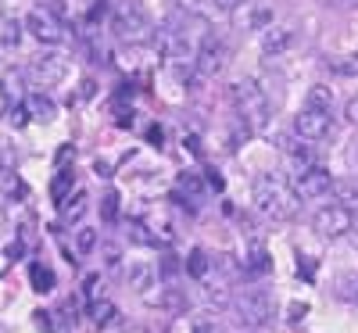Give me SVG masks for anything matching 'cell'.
I'll use <instances>...</instances> for the list:
<instances>
[{
	"label": "cell",
	"instance_id": "d4e9b609",
	"mask_svg": "<svg viewBox=\"0 0 358 333\" xmlns=\"http://www.w3.org/2000/svg\"><path fill=\"white\" fill-rule=\"evenodd\" d=\"M90 312H94V323H97V326H111L115 316H118V309L111 305V301H94V305H90Z\"/></svg>",
	"mask_w": 358,
	"mask_h": 333
},
{
	"label": "cell",
	"instance_id": "44dd1931",
	"mask_svg": "<svg viewBox=\"0 0 358 333\" xmlns=\"http://www.w3.org/2000/svg\"><path fill=\"white\" fill-rule=\"evenodd\" d=\"M29 280H33V290H40V294H47V290H54V272L47 269V265H29Z\"/></svg>",
	"mask_w": 358,
	"mask_h": 333
},
{
	"label": "cell",
	"instance_id": "ffe728a7",
	"mask_svg": "<svg viewBox=\"0 0 358 333\" xmlns=\"http://www.w3.org/2000/svg\"><path fill=\"white\" fill-rule=\"evenodd\" d=\"M334 194L344 208H358V179H334Z\"/></svg>",
	"mask_w": 358,
	"mask_h": 333
},
{
	"label": "cell",
	"instance_id": "9c48e42d",
	"mask_svg": "<svg viewBox=\"0 0 358 333\" xmlns=\"http://www.w3.org/2000/svg\"><path fill=\"white\" fill-rule=\"evenodd\" d=\"M29 76L36 79V86H57L65 76H69V57L65 54H36L33 62H29Z\"/></svg>",
	"mask_w": 358,
	"mask_h": 333
},
{
	"label": "cell",
	"instance_id": "74e56055",
	"mask_svg": "<svg viewBox=\"0 0 358 333\" xmlns=\"http://www.w3.org/2000/svg\"><path fill=\"white\" fill-rule=\"evenodd\" d=\"M162 136H165V133H162L158 126H151V129H147V140H151L155 147H162Z\"/></svg>",
	"mask_w": 358,
	"mask_h": 333
},
{
	"label": "cell",
	"instance_id": "8992f818",
	"mask_svg": "<svg viewBox=\"0 0 358 333\" xmlns=\"http://www.w3.org/2000/svg\"><path fill=\"white\" fill-rule=\"evenodd\" d=\"M351 226H355V211L344 208V204H326L312 215V229L326 240H337V236L351 233Z\"/></svg>",
	"mask_w": 358,
	"mask_h": 333
},
{
	"label": "cell",
	"instance_id": "1f68e13d",
	"mask_svg": "<svg viewBox=\"0 0 358 333\" xmlns=\"http://www.w3.org/2000/svg\"><path fill=\"white\" fill-rule=\"evenodd\" d=\"M101 255H104V265H118V262H122V251H118L115 244H101Z\"/></svg>",
	"mask_w": 358,
	"mask_h": 333
},
{
	"label": "cell",
	"instance_id": "8fae6325",
	"mask_svg": "<svg viewBox=\"0 0 358 333\" xmlns=\"http://www.w3.org/2000/svg\"><path fill=\"white\" fill-rule=\"evenodd\" d=\"M290 43H294V29L290 25H268L265 36H262V54L280 57L283 50H290Z\"/></svg>",
	"mask_w": 358,
	"mask_h": 333
},
{
	"label": "cell",
	"instance_id": "ab89813d",
	"mask_svg": "<svg viewBox=\"0 0 358 333\" xmlns=\"http://www.w3.org/2000/svg\"><path fill=\"white\" fill-rule=\"evenodd\" d=\"M194 333H212V326H208V323H197V330Z\"/></svg>",
	"mask_w": 358,
	"mask_h": 333
},
{
	"label": "cell",
	"instance_id": "f1b7e54d",
	"mask_svg": "<svg viewBox=\"0 0 358 333\" xmlns=\"http://www.w3.org/2000/svg\"><path fill=\"white\" fill-rule=\"evenodd\" d=\"M101 215H104V222H115L118 219V194L115 190H108L101 197Z\"/></svg>",
	"mask_w": 358,
	"mask_h": 333
},
{
	"label": "cell",
	"instance_id": "7c38bea8",
	"mask_svg": "<svg viewBox=\"0 0 358 333\" xmlns=\"http://www.w3.org/2000/svg\"><path fill=\"white\" fill-rule=\"evenodd\" d=\"M0 90H4V97H8L11 108H15V104H25V97H29L25 76H22L18 69H4V72H0Z\"/></svg>",
	"mask_w": 358,
	"mask_h": 333
},
{
	"label": "cell",
	"instance_id": "30bf717a",
	"mask_svg": "<svg viewBox=\"0 0 358 333\" xmlns=\"http://www.w3.org/2000/svg\"><path fill=\"white\" fill-rule=\"evenodd\" d=\"M294 133L308 140V143H319L334 133V122H330V111H315V108H301L294 115Z\"/></svg>",
	"mask_w": 358,
	"mask_h": 333
},
{
	"label": "cell",
	"instance_id": "5bb4252c",
	"mask_svg": "<svg viewBox=\"0 0 358 333\" xmlns=\"http://www.w3.org/2000/svg\"><path fill=\"white\" fill-rule=\"evenodd\" d=\"M57 208H62V222L65 226H72V222H79L83 215H86V208H90V197L79 190V194H69L62 204H57Z\"/></svg>",
	"mask_w": 358,
	"mask_h": 333
},
{
	"label": "cell",
	"instance_id": "484cf974",
	"mask_svg": "<svg viewBox=\"0 0 358 333\" xmlns=\"http://www.w3.org/2000/svg\"><path fill=\"white\" fill-rule=\"evenodd\" d=\"M22 29H25V22L8 18L4 25H0V43H4V47H18V40H22Z\"/></svg>",
	"mask_w": 358,
	"mask_h": 333
},
{
	"label": "cell",
	"instance_id": "52a82bcc",
	"mask_svg": "<svg viewBox=\"0 0 358 333\" xmlns=\"http://www.w3.org/2000/svg\"><path fill=\"white\" fill-rule=\"evenodd\" d=\"M25 29H29V36L40 40V43H47V47H54V43L65 40V22L57 18L50 8H33V11H29V15H25Z\"/></svg>",
	"mask_w": 358,
	"mask_h": 333
},
{
	"label": "cell",
	"instance_id": "d6a6232c",
	"mask_svg": "<svg viewBox=\"0 0 358 333\" xmlns=\"http://www.w3.org/2000/svg\"><path fill=\"white\" fill-rule=\"evenodd\" d=\"M344 115H348V122H351V126H358V94L344 104Z\"/></svg>",
	"mask_w": 358,
	"mask_h": 333
},
{
	"label": "cell",
	"instance_id": "4316f807",
	"mask_svg": "<svg viewBox=\"0 0 358 333\" xmlns=\"http://www.w3.org/2000/svg\"><path fill=\"white\" fill-rule=\"evenodd\" d=\"M330 69H334L337 76H358V50H355V54H341V57H334Z\"/></svg>",
	"mask_w": 358,
	"mask_h": 333
},
{
	"label": "cell",
	"instance_id": "3957f363",
	"mask_svg": "<svg viewBox=\"0 0 358 333\" xmlns=\"http://www.w3.org/2000/svg\"><path fill=\"white\" fill-rule=\"evenodd\" d=\"M229 101L241 115V122L251 129V133H262L268 126V97L262 94V86L251 83V79H241L229 86Z\"/></svg>",
	"mask_w": 358,
	"mask_h": 333
},
{
	"label": "cell",
	"instance_id": "7402d4cb",
	"mask_svg": "<svg viewBox=\"0 0 358 333\" xmlns=\"http://www.w3.org/2000/svg\"><path fill=\"white\" fill-rule=\"evenodd\" d=\"M15 165H18V150H15V143H11L8 136H0V176H11Z\"/></svg>",
	"mask_w": 358,
	"mask_h": 333
},
{
	"label": "cell",
	"instance_id": "6da1fadb",
	"mask_svg": "<svg viewBox=\"0 0 358 333\" xmlns=\"http://www.w3.org/2000/svg\"><path fill=\"white\" fill-rule=\"evenodd\" d=\"M111 29L122 43H151L158 36V29L140 0H118L111 11Z\"/></svg>",
	"mask_w": 358,
	"mask_h": 333
},
{
	"label": "cell",
	"instance_id": "4dcf8cb0",
	"mask_svg": "<svg viewBox=\"0 0 358 333\" xmlns=\"http://www.w3.org/2000/svg\"><path fill=\"white\" fill-rule=\"evenodd\" d=\"M8 118H11V122H15V126L22 129V126L29 122V108H25V104H15V108L8 111Z\"/></svg>",
	"mask_w": 358,
	"mask_h": 333
},
{
	"label": "cell",
	"instance_id": "60d3db41",
	"mask_svg": "<svg viewBox=\"0 0 358 333\" xmlns=\"http://www.w3.org/2000/svg\"><path fill=\"white\" fill-rule=\"evenodd\" d=\"M344 4H351V8H358V0H344Z\"/></svg>",
	"mask_w": 358,
	"mask_h": 333
},
{
	"label": "cell",
	"instance_id": "2e32d148",
	"mask_svg": "<svg viewBox=\"0 0 358 333\" xmlns=\"http://www.w3.org/2000/svg\"><path fill=\"white\" fill-rule=\"evenodd\" d=\"M305 108H315V111H330V108H334V90H330V86H322V83L308 86V94H305Z\"/></svg>",
	"mask_w": 358,
	"mask_h": 333
},
{
	"label": "cell",
	"instance_id": "277c9868",
	"mask_svg": "<svg viewBox=\"0 0 358 333\" xmlns=\"http://www.w3.org/2000/svg\"><path fill=\"white\" fill-rule=\"evenodd\" d=\"M226 69V43L215 40V36H208L194 57V72H190V86H204V83H212L215 76H222Z\"/></svg>",
	"mask_w": 358,
	"mask_h": 333
},
{
	"label": "cell",
	"instance_id": "603a6c76",
	"mask_svg": "<svg viewBox=\"0 0 358 333\" xmlns=\"http://www.w3.org/2000/svg\"><path fill=\"white\" fill-rule=\"evenodd\" d=\"M151 280H155V269L151 265H129V287L133 290H147V287H151Z\"/></svg>",
	"mask_w": 358,
	"mask_h": 333
},
{
	"label": "cell",
	"instance_id": "5b68a950",
	"mask_svg": "<svg viewBox=\"0 0 358 333\" xmlns=\"http://www.w3.org/2000/svg\"><path fill=\"white\" fill-rule=\"evenodd\" d=\"M236 319H241L244 326H265L268 319H273V294H268L265 287L244 290L241 297H236Z\"/></svg>",
	"mask_w": 358,
	"mask_h": 333
},
{
	"label": "cell",
	"instance_id": "cb8c5ba5",
	"mask_svg": "<svg viewBox=\"0 0 358 333\" xmlns=\"http://www.w3.org/2000/svg\"><path fill=\"white\" fill-rule=\"evenodd\" d=\"M208 269H212V262H208V255L197 248V251H190V258H187V272L194 280H204L208 276Z\"/></svg>",
	"mask_w": 358,
	"mask_h": 333
},
{
	"label": "cell",
	"instance_id": "83f0119b",
	"mask_svg": "<svg viewBox=\"0 0 358 333\" xmlns=\"http://www.w3.org/2000/svg\"><path fill=\"white\" fill-rule=\"evenodd\" d=\"M268 265H273V262H268L265 248H255V251L248 255V262H244V269H248V272H268Z\"/></svg>",
	"mask_w": 358,
	"mask_h": 333
},
{
	"label": "cell",
	"instance_id": "ac0fdd59",
	"mask_svg": "<svg viewBox=\"0 0 358 333\" xmlns=\"http://www.w3.org/2000/svg\"><path fill=\"white\" fill-rule=\"evenodd\" d=\"M25 108H29V115H33V118H40V122H50V118L57 115L54 101L43 97V94H29V97H25Z\"/></svg>",
	"mask_w": 358,
	"mask_h": 333
},
{
	"label": "cell",
	"instance_id": "8d00e7d4",
	"mask_svg": "<svg viewBox=\"0 0 358 333\" xmlns=\"http://www.w3.org/2000/svg\"><path fill=\"white\" fill-rule=\"evenodd\" d=\"M308 316V305H290V319L297 323V319H305Z\"/></svg>",
	"mask_w": 358,
	"mask_h": 333
},
{
	"label": "cell",
	"instance_id": "7a4b0ae2",
	"mask_svg": "<svg viewBox=\"0 0 358 333\" xmlns=\"http://www.w3.org/2000/svg\"><path fill=\"white\" fill-rule=\"evenodd\" d=\"M251 201H255V208L262 211V215L273 219V222H287V219H294V211H297V194L287 190L273 176H258L255 179Z\"/></svg>",
	"mask_w": 358,
	"mask_h": 333
},
{
	"label": "cell",
	"instance_id": "f35d334b",
	"mask_svg": "<svg viewBox=\"0 0 358 333\" xmlns=\"http://www.w3.org/2000/svg\"><path fill=\"white\" fill-rule=\"evenodd\" d=\"M11 111V104H8V97H4V90H0V118H4Z\"/></svg>",
	"mask_w": 358,
	"mask_h": 333
},
{
	"label": "cell",
	"instance_id": "836d02e7",
	"mask_svg": "<svg viewBox=\"0 0 358 333\" xmlns=\"http://www.w3.org/2000/svg\"><path fill=\"white\" fill-rule=\"evenodd\" d=\"M212 4H215L219 11H236V8L244 4V0H212Z\"/></svg>",
	"mask_w": 358,
	"mask_h": 333
},
{
	"label": "cell",
	"instance_id": "4fadbf2b",
	"mask_svg": "<svg viewBox=\"0 0 358 333\" xmlns=\"http://www.w3.org/2000/svg\"><path fill=\"white\" fill-rule=\"evenodd\" d=\"M147 301L158 305V309H165V312H172V316H179V312L187 309V294L179 290V287H162L158 294H147Z\"/></svg>",
	"mask_w": 358,
	"mask_h": 333
},
{
	"label": "cell",
	"instance_id": "9a60e30c",
	"mask_svg": "<svg viewBox=\"0 0 358 333\" xmlns=\"http://www.w3.org/2000/svg\"><path fill=\"white\" fill-rule=\"evenodd\" d=\"M72 187H76V172H72V169H57V176L50 179V201L62 204V201L72 194Z\"/></svg>",
	"mask_w": 358,
	"mask_h": 333
},
{
	"label": "cell",
	"instance_id": "ba28073f",
	"mask_svg": "<svg viewBox=\"0 0 358 333\" xmlns=\"http://www.w3.org/2000/svg\"><path fill=\"white\" fill-rule=\"evenodd\" d=\"M334 190V176L326 172L322 165H308V169H301L294 176V194H297V201H319V197H326Z\"/></svg>",
	"mask_w": 358,
	"mask_h": 333
},
{
	"label": "cell",
	"instance_id": "f546056e",
	"mask_svg": "<svg viewBox=\"0 0 358 333\" xmlns=\"http://www.w3.org/2000/svg\"><path fill=\"white\" fill-rule=\"evenodd\" d=\"M97 283H101V276H97V272H90V276L83 280V294H86V301H90V305L97 301Z\"/></svg>",
	"mask_w": 358,
	"mask_h": 333
},
{
	"label": "cell",
	"instance_id": "e0dca14e",
	"mask_svg": "<svg viewBox=\"0 0 358 333\" xmlns=\"http://www.w3.org/2000/svg\"><path fill=\"white\" fill-rule=\"evenodd\" d=\"M176 190L187 194L190 201H201V197H204V179H201L197 172H179V176H176Z\"/></svg>",
	"mask_w": 358,
	"mask_h": 333
},
{
	"label": "cell",
	"instance_id": "d6986e66",
	"mask_svg": "<svg viewBox=\"0 0 358 333\" xmlns=\"http://www.w3.org/2000/svg\"><path fill=\"white\" fill-rule=\"evenodd\" d=\"M97 244H101V233H97V229H90V226H79V229H76V255H79V258L94 255Z\"/></svg>",
	"mask_w": 358,
	"mask_h": 333
},
{
	"label": "cell",
	"instance_id": "e575fe53",
	"mask_svg": "<svg viewBox=\"0 0 358 333\" xmlns=\"http://www.w3.org/2000/svg\"><path fill=\"white\" fill-rule=\"evenodd\" d=\"M94 172H97L101 179H111V165H108V162H101V158H97V165H94Z\"/></svg>",
	"mask_w": 358,
	"mask_h": 333
},
{
	"label": "cell",
	"instance_id": "d590c367",
	"mask_svg": "<svg viewBox=\"0 0 358 333\" xmlns=\"http://www.w3.org/2000/svg\"><path fill=\"white\" fill-rule=\"evenodd\" d=\"M36 326H40V330H54V323H50V312H36Z\"/></svg>",
	"mask_w": 358,
	"mask_h": 333
}]
</instances>
